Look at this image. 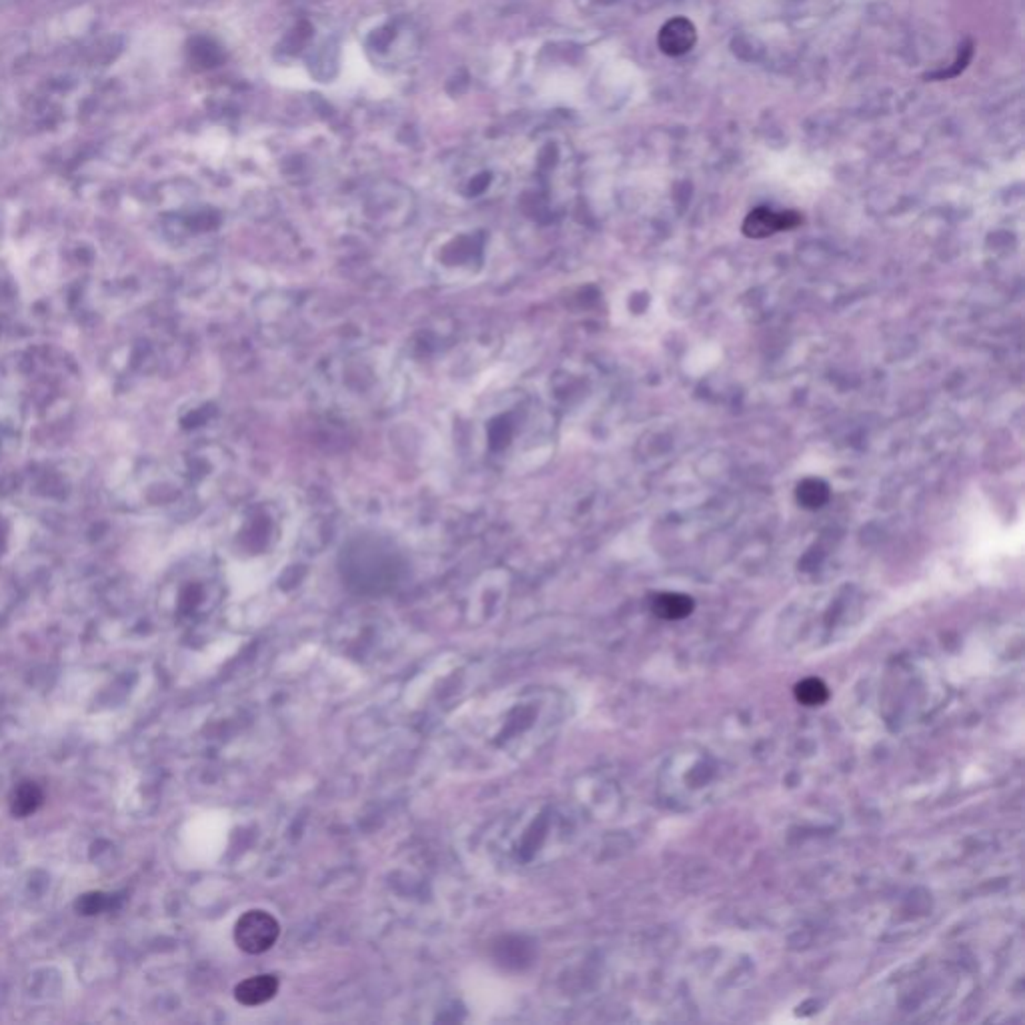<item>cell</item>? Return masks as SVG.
I'll return each mask as SVG.
<instances>
[{
    "label": "cell",
    "instance_id": "cell-1",
    "mask_svg": "<svg viewBox=\"0 0 1025 1025\" xmlns=\"http://www.w3.org/2000/svg\"><path fill=\"white\" fill-rule=\"evenodd\" d=\"M235 943L240 951L249 956H259L275 946L280 936V926L265 909L245 911L235 923L233 929Z\"/></svg>",
    "mask_w": 1025,
    "mask_h": 1025
},
{
    "label": "cell",
    "instance_id": "cell-2",
    "mask_svg": "<svg viewBox=\"0 0 1025 1025\" xmlns=\"http://www.w3.org/2000/svg\"><path fill=\"white\" fill-rule=\"evenodd\" d=\"M801 223V217L797 213H793V210H786V213H776L773 208L767 207H759L756 210H751L747 215L746 223H743V233L749 238H766L779 233V230H787L797 227Z\"/></svg>",
    "mask_w": 1025,
    "mask_h": 1025
},
{
    "label": "cell",
    "instance_id": "cell-3",
    "mask_svg": "<svg viewBox=\"0 0 1025 1025\" xmlns=\"http://www.w3.org/2000/svg\"><path fill=\"white\" fill-rule=\"evenodd\" d=\"M697 43V28L685 16H673L661 26L657 45L663 55L683 56Z\"/></svg>",
    "mask_w": 1025,
    "mask_h": 1025
},
{
    "label": "cell",
    "instance_id": "cell-4",
    "mask_svg": "<svg viewBox=\"0 0 1025 1025\" xmlns=\"http://www.w3.org/2000/svg\"><path fill=\"white\" fill-rule=\"evenodd\" d=\"M277 991H279V979L275 976H270V973H265V976H255L240 981L235 988V1000L240 1003V1006L247 1008L263 1006V1003L270 1001L277 996Z\"/></svg>",
    "mask_w": 1025,
    "mask_h": 1025
},
{
    "label": "cell",
    "instance_id": "cell-5",
    "mask_svg": "<svg viewBox=\"0 0 1025 1025\" xmlns=\"http://www.w3.org/2000/svg\"><path fill=\"white\" fill-rule=\"evenodd\" d=\"M10 813L18 819H26L40 809L45 803V791L36 781H20L10 793Z\"/></svg>",
    "mask_w": 1025,
    "mask_h": 1025
},
{
    "label": "cell",
    "instance_id": "cell-6",
    "mask_svg": "<svg viewBox=\"0 0 1025 1025\" xmlns=\"http://www.w3.org/2000/svg\"><path fill=\"white\" fill-rule=\"evenodd\" d=\"M653 611L661 619H683L693 611V599L681 593H661L653 601Z\"/></svg>",
    "mask_w": 1025,
    "mask_h": 1025
},
{
    "label": "cell",
    "instance_id": "cell-7",
    "mask_svg": "<svg viewBox=\"0 0 1025 1025\" xmlns=\"http://www.w3.org/2000/svg\"><path fill=\"white\" fill-rule=\"evenodd\" d=\"M797 499L803 507L819 509L829 499V489L819 479H806L797 487Z\"/></svg>",
    "mask_w": 1025,
    "mask_h": 1025
},
{
    "label": "cell",
    "instance_id": "cell-8",
    "mask_svg": "<svg viewBox=\"0 0 1025 1025\" xmlns=\"http://www.w3.org/2000/svg\"><path fill=\"white\" fill-rule=\"evenodd\" d=\"M796 695H797V699L803 703V705L816 707V705H821V703L827 701L829 693H827V687H826V683H823V681H819V679H806V681H801L799 685H797Z\"/></svg>",
    "mask_w": 1025,
    "mask_h": 1025
},
{
    "label": "cell",
    "instance_id": "cell-9",
    "mask_svg": "<svg viewBox=\"0 0 1025 1025\" xmlns=\"http://www.w3.org/2000/svg\"><path fill=\"white\" fill-rule=\"evenodd\" d=\"M113 901L115 898L107 896L103 891L85 893V896H80L76 901V911L83 913V916H98V913L113 908Z\"/></svg>",
    "mask_w": 1025,
    "mask_h": 1025
}]
</instances>
